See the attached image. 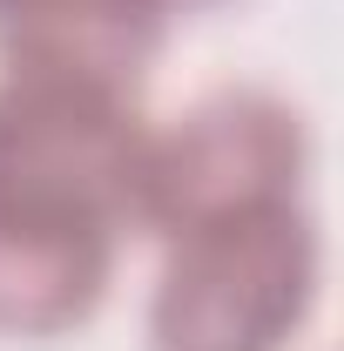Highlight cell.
<instances>
[{
	"instance_id": "1",
	"label": "cell",
	"mask_w": 344,
	"mask_h": 351,
	"mask_svg": "<svg viewBox=\"0 0 344 351\" xmlns=\"http://www.w3.org/2000/svg\"><path fill=\"white\" fill-rule=\"evenodd\" d=\"M149 122L135 95L0 75V331L88 324L135 230Z\"/></svg>"
},
{
	"instance_id": "2",
	"label": "cell",
	"mask_w": 344,
	"mask_h": 351,
	"mask_svg": "<svg viewBox=\"0 0 344 351\" xmlns=\"http://www.w3.org/2000/svg\"><path fill=\"white\" fill-rule=\"evenodd\" d=\"M324 243L304 203H263L169 237L149 351H284L317 304Z\"/></svg>"
},
{
	"instance_id": "3",
	"label": "cell",
	"mask_w": 344,
	"mask_h": 351,
	"mask_svg": "<svg viewBox=\"0 0 344 351\" xmlns=\"http://www.w3.org/2000/svg\"><path fill=\"white\" fill-rule=\"evenodd\" d=\"M304 169H310V129L284 95L263 88L203 95L175 129H149L135 230L169 243L196 223L243 217L263 203H297Z\"/></svg>"
},
{
	"instance_id": "4",
	"label": "cell",
	"mask_w": 344,
	"mask_h": 351,
	"mask_svg": "<svg viewBox=\"0 0 344 351\" xmlns=\"http://www.w3.org/2000/svg\"><path fill=\"white\" fill-rule=\"evenodd\" d=\"M169 41L156 0H0V75L135 95Z\"/></svg>"
},
{
	"instance_id": "5",
	"label": "cell",
	"mask_w": 344,
	"mask_h": 351,
	"mask_svg": "<svg viewBox=\"0 0 344 351\" xmlns=\"http://www.w3.org/2000/svg\"><path fill=\"white\" fill-rule=\"evenodd\" d=\"M156 7L175 21V14H203V7H223V0H156Z\"/></svg>"
}]
</instances>
